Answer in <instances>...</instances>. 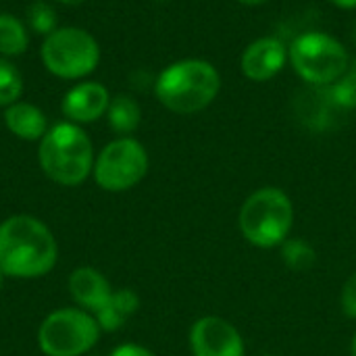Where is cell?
<instances>
[{
    "instance_id": "9a60e30c",
    "label": "cell",
    "mask_w": 356,
    "mask_h": 356,
    "mask_svg": "<svg viewBox=\"0 0 356 356\" xmlns=\"http://www.w3.org/2000/svg\"><path fill=\"white\" fill-rule=\"evenodd\" d=\"M108 125L119 136H131L142 123V108L140 102L129 94H117L111 98L108 111L104 115Z\"/></svg>"
},
{
    "instance_id": "f1b7e54d",
    "label": "cell",
    "mask_w": 356,
    "mask_h": 356,
    "mask_svg": "<svg viewBox=\"0 0 356 356\" xmlns=\"http://www.w3.org/2000/svg\"><path fill=\"white\" fill-rule=\"evenodd\" d=\"M156 2H169V0H156Z\"/></svg>"
},
{
    "instance_id": "5b68a950",
    "label": "cell",
    "mask_w": 356,
    "mask_h": 356,
    "mask_svg": "<svg viewBox=\"0 0 356 356\" xmlns=\"http://www.w3.org/2000/svg\"><path fill=\"white\" fill-rule=\"evenodd\" d=\"M288 63L309 86L330 88L350 67L348 48L327 31H305L288 46Z\"/></svg>"
},
{
    "instance_id": "30bf717a",
    "label": "cell",
    "mask_w": 356,
    "mask_h": 356,
    "mask_svg": "<svg viewBox=\"0 0 356 356\" xmlns=\"http://www.w3.org/2000/svg\"><path fill=\"white\" fill-rule=\"evenodd\" d=\"M288 65V44L275 35L252 40L240 54V71L254 83H265L277 77Z\"/></svg>"
},
{
    "instance_id": "4316f807",
    "label": "cell",
    "mask_w": 356,
    "mask_h": 356,
    "mask_svg": "<svg viewBox=\"0 0 356 356\" xmlns=\"http://www.w3.org/2000/svg\"><path fill=\"white\" fill-rule=\"evenodd\" d=\"M2 280H4V273L0 271V288H2Z\"/></svg>"
},
{
    "instance_id": "d4e9b609",
    "label": "cell",
    "mask_w": 356,
    "mask_h": 356,
    "mask_svg": "<svg viewBox=\"0 0 356 356\" xmlns=\"http://www.w3.org/2000/svg\"><path fill=\"white\" fill-rule=\"evenodd\" d=\"M54 2L65 4V6H79V4H83L86 0H54Z\"/></svg>"
},
{
    "instance_id": "277c9868",
    "label": "cell",
    "mask_w": 356,
    "mask_h": 356,
    "mask_svg": "<svg viewBox=\"0 0 356 356\" xmlns=\"http://www.w3.org/2000/svg\"><path fill=\"white\" fill-rule=\"evenodd\" d=\"M294 225V202L275 186H265L248 194L238 213V227L254 248H280Z\"/></svg>"
},
{
    "instance_id": "ac0fdd59",
    "label": "cell",
    "mask_w": 356,
    "mask_h": 356,
    "mask_svg": "<svg viewBox=\"0 0 356 356\" xmlns=\"http://www.w3.org/2000/svg\"><path fill=\"white\" fill-rule=\"evenodd\" d=\"M23 94V75L19 67L10 60L0 56V106L15 104Z\"/></svg>"
},
{
    "instance_id": "cb8c5ba5",
    "label": "cell",
    "mask_w": 356,
    "mask_h": 356,
    "mask_svg": "<svg viewBox=\"0 0 356 356\" xmlns=\"http://www.w3.org/2000/svg\"><path fill=\"white\" fill-rule=\"evenodd\" d=\"M236 2H240V4H244V6H261V4H265V2H269V0H236Z\"/></svg>"
},
{
    "instance_id": "7402d4cb",
    "label": "cell",
    "mask_w": 356,
    "mask_h": 356,
    "mask_svg": "<svg viewBox=\"0 0 356 356\" xmlns=\"http://www.w3.org/2000/svg\"><path fill=\"white\" fill-rule=\"evenodd\" d=\"M108 356H154L148 348L140 346V344H121L117 346Z\"/></svg>"
},
{
    "instance_id": "7a4b0ae2",
    "label": "cell",
    "mask_w": 356,
    "mask_h": 356,
    "mask_svg": "<svg viewBox=\"0 0 356 356\" xmlns=\"http://www.w3.org/2000/svg\"><path fill=\"white\" fill-rule=\"evenodd\" d=\"M221 86V73L211 60L181 58L156 75L154 96L175 115H196L215 102Z\"/></svg>"
},
{
    "instance_id": "ffe728a7",
    "label": "cell",
    "mask_w": 356,
    "mask_h": 356,
    "mask_svg": "<svg viewBox=\"0 0 356 356\" xmlns=\"http://www.w3.org/2000/svg\"><path fill=\"white\" fill-rule=\"evenodd\" d=\"M27 27L38 35H48L58 27V15L52 4L35 0L27 6Z\"/></svg>"
},
{
    "instance_id": "8fae6325",
    "label": "cell",
    "mask_w": 356,
    "mask_h": 356,
    "mask_svg": "<svg viewBox=\"0 0 356 356\" xmlns=\"http://www.w3.org/2000/svg\"><path fill=\"white\" fill-rule=\"evenodd\" d=\"M111 98L108 88L100 81H79L63 96L60 111L71 123H94L106 115Z\"/></svg>"
},
{
    "instance_id": "e0dca14e",
    "label": "cell",
    "mask_w": 356,
    "mask_h": 356,
    "mask_svg": "<svg viewBox=\"0 0 356 356\" xmlns=\"http://www.w3.org/2000/svg\"><path fill=\"white\" fill-rule=\"evenodd\" d=\"M280 250H282V263L294 273H305L313 269V265L317 263V250L305 238H288L280 246Z\"/></svg>"
},
{
    "instance_id": "484cf974",
    "label": "cell",
    "mask_w": 356,
    "mask_h": 356,
    "mask_svg": "<svg viewBox=\"0 0 356 356\" xmlns=\"http://www.w3.org/2000/svg\"><path fill=\"white\" fill-rule=\"evenodd\" d=\"M350 356H356V332L355 336H353V340H350Z\"/></svg>"
},
{
    "instance_id": "6da1fadb",
    "label": "cell",
    "mask_w": 356,
    "mask_h": 356,
    "mask_svg": "<svg viewBox=\"0 0 356 356\" xmlns=\"http://www.w3.org/2000/svg\"><path fill=\"white\" fill-rule=\"evenodd\" d=\"M58 248L52 232L35 217L15 215L0 223V271L33 280L52 271Z\"/></svg>"
},
{
    "instance_id": "9c48e42d",
    "label": "cell",
    "mask_w": 356,
    "mask_h": 356,
    "mask_svg": "<svg viewBox=\"0 0 356 356\" xmlns=\"http://www.w3.org/2000/svg\"><path fill=\"white\" fill-rule=\"evenodd\" d=\"M192 356H246V344L234 323L219 315H204L190 327Z\"/></svg>"
},
{
    "instance_id": "52a82bcc",
    "label": "cell",
    "mask_w": 356,
    "mask_h": 356,
    "mask_svg": "<svg viewBox=\"0 0 356 356\" xmlns=\"http://www.w3.org/2000/svg\"><path fill=\"white\" fill-rule=\"evenodd\" d=\"M100 338V325L83 309H58L50 313L38 332L40 350L46 356H81Z\"/></svg>"
},
{
    "instance_id": "8992f818",
    "label": "cell",
    "mask_w": 356,
    "mask_h": 356,
    "mask_svg": "<svg viewBox=\"0 0 356 356\" xmlns=\"http://www.w3.org/2000/svg\"><path fill=\"white\" fill-rule=\"evenodd\" d=\"M100 44L83 27L58 25L48 33L40 46V58L44 69L67 81H77L92 75L100 63Z\"/></svg>"
},
{
    "instance_id": "d6986e66",
    "label": "cell",
    "mask_w": 356,
    "mask_h": 356,
    "mask_svg": "<svg viewBox=\"0 0 356 356\" xmlns=\"http://www.w3.org/2000/svg\"><path fill=\"white\" fill-rule=\"evenodd\" d=\"M327 98L334 106L344 111L356 108V63H350L346 73L327 88Z\"/></svg>"
},
{
    "instance_id": "3957f363",
    "label": "cell",
    "mask_w": 356,
    "mask_h": 356,
    "mask_svg": "<svg viewBox=\"0 0 356 356\" xmlns=\"http://www.w3.org/2000/svg\"><path fill=\"white\" fill-rule=\"evenodd\" d=\"M38 161L48 179L60 186H79L94 171V146L81 125L63 121L48 127L40 140Z\"/></svg>"
},
{
    "instance_id": "f546056e",
    "label": "cell",
    "mask_w": 356,
    "mask_h": 356,
    "mask_svg": "<svg viewBox=\"0 0 356 356\" xmlns=\"http://www.w3.org/2000/svg\"><path fill=\"white\" fill-rule=\"evenodd\" d=\"M261 356H275V355H261Z\"/></svg>"
},
{
    "instance_id": "44dd1931",
    "label": "cell",
    "mask_w": 356,
    "mask_h": 356,
    "mask_svg": "<svg viewBox=\"0 0 356 356\" xmlns=\"http://www.w3.org/2000/svg\"><path fill=\"white\" fill-rule=\"evenodd\" d=\"M340 309H342L344 317L356 321V271L348 275V280L342 286V292H340Z\"/></svg>"
},
{
    "instance_id": "ba28073f",
    "label": "cell",
    "mask_w": 356,
    "mask_h": 356,
    "mask_svg": "<svg viewBox=\"0 0 356 356\" xmlns=\"http://www.w3.org/2000/svg\"><path fill=\"white\" fill-rule=\"evenodd\" d=\"M148 167L150 159L144 144L131 136H121L100 150L92 175L102 190L125 192L146 177Z\"/></svg>"
},
{
    "instance_id": "83f0119b",
    "label": "cell",
    "mask_w": 356,
    "mask_h": 356,
    "mask_svg": "<svg viewBox=\"0 0 356 356\" xmlns=\"http://www.w3.org/2000/svg\"><path fill=\"white\" fill-rule=\"evenodd\" d=\"M355 44H356V25H355Z\"/></svg>"
},
{
    "instance_id": "7c38bea8",
    "label": "cell",
    "mask_w": 356,
    "mask_h": 356,
    "mask_svg": "<svg viewBox=\"0 0 356 356\" xmlns=\"http://www.w3.org/2000/svg\"><path fill=\"white\" fill-rule=\"evenodd\" d=\"M69 292L73 300L90 313H98L111 298L113 288L108 280L94 267H79L69 277Z\"/></svg>"
},
{
    "instance_id": "4fadbf2b",
    "label": "cell",
    "mask_w": 356,
    "mask_h": 356,
    "mask_svg": "<svg viewBox=\"0 0 356 356\" xmlns=\"http://www.w3.org/2000/svg\"><path fill=\"white\" fill-rule=\"evenodd\" d=\"M4 125L13 136L27 142L42 140L48 131V119L44 111L23 100H17L15 104L4 108Z\"/></svg>"
},
{
    "instance_id": "603a6c76",
    "label": "cell",
    "mask_w": 356,
    "mask_h": 356,
    "mask_svg": "<svg viewBox=\"0 0 356 356\" xmlns=\"http://www.w3.org/2000/svg\"><path fill=\"white\" fill-rule=\"evenodd\" d=\"M327 2H332L334 6H338L342 10H355L356 8V0H327Z\"/></svg>"
},
{
    "instance_id": "5bb4252c",
    "label": "cell",
    "mask_w": 356,
    "mask_h": 356,
    "mask_svg": "<svg viewBox=\"0 0 356 356\" xmlns=\"http://www.w3.org/2000/svg\"><path fill=\"white\" fill-rule=\"evenodd\" d=\"M140 309V296L134 292V290H117L111 294V298L104 302V307L94 315L100 330L104 332H115V330H121L127 319L131 315H136V311Z\"/></svg>"
},
{
    "instance_id": "2e32d148",
    "label": "cell",
    "mask_w": 356,
    "mask_h": 356,
    "mask_svg": "<svg viewBox=\"0 0 356 356\" xmlns=\"http://www.w3.org/2000/svg\"><path fill=\"white\" fill-rule=\"evenodd\" d=\"M29 48V27L10 13H0V56L13 58Z\"/></svg>"
}]
</instances>
